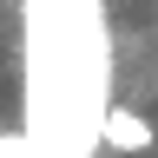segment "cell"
Here are the masks:
<instances>
[{"instance_id":"obj_1","label":"cell","mask_w":158,"mask_h":158,"mask_svg":"<svg viewBox=\"0 0 158 158\" xmlns=\"http://www.w3.org/2000/svg\"><path fill=\"white\" fill-rule=\"evenodd\" d=\"M99 145H112V152H152V118L106 99V112H99Z\"/></svg>"},{"instance_id":"obj_2","label":"cell","mask_w":158,"mask_h":158,"mask_svg":"<svg viewBox=\"0 0 158 158\" xmlns=\"http://www.w3.org/2000/svg\"><path fill=\"white\" fill-rule=\"evenodd\" d=\"M0 158H33V138L27 132H0Z\"/></svg>"}]
</instances>
